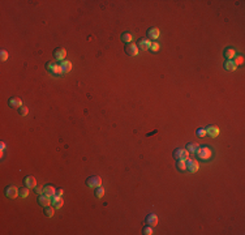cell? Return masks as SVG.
Wrapping results in <instances>:
<instances>
[{
	"label": "cell",
	"instance_id": "obj_32",
	"mask_svg": "<svg viewBox=\"0 0 245 235\" xmlns=\"http://www.w3.org/2000/svg\"><path fill=\"white\" fill-rule=\"evenodd\" d=\"M8 52L7 51H4V50H2V51H0V58H2V60H3V62H5V60H8Z\"/></svg>",
	"mask_w": 245,
	"mask_h": 235
},
{
	"label": "cell",
	"instance_id": "obj_3",
	"mask_svg": "<svg viewBox=\"0 0 245 235\" xmlns=\"http://www.w3.org/2000/svg\"><path fill=\"white\" fill-rule=\"evenodd\" d=\"M173 158H175L176 161H187L189 158V152L187 149H181V148H176L175 150L172 153Z\"/></svg>",
	"mask_w": 245,
	"mask_h": 235
},
{
	"label": "cell",
	"instance_id": "obj_26",
	"mask_svg": "<svg viewBox=\"0 0 245 235\" xmlns=\"http://www.w3.org/2000/svg\"><path fill=\"white\" fill-rule=\"evenodd\" d=\"M94 193H95V196L98 199H102L103 196H105V188H103V187H97L95 191H94Z\"/></svg>",
	"mask_w": 245,
	"mask_h": 235
},
{
	"label": "cell",
	"instance_id": "obj_28",
	"mask_svg": "<svg viewBox=\"0 0 245 235\" xmlns=\"http://www.w3.org/2000/svg\"><path fill=\"white\" fill-rule=\"evenodd\" d=\"M233 59H235V60H233V63H235L236 65H241V64L244 63V58H243L241 55H236Z\"/></svg>",
	"mask_w": 245,
	"mask_h": 235
},
{
	"label": "cell",
	"instance_id": "obj_35",
	"mask_svg": "<svg viewBox=\"0 0 245 235\" xmlns=\"http://www.w3.org/2000/svg\"><path fill=\"white\" fill-rule=\"evenodd\" d=\"M63 192H64V191L60 188V189H56V195L55 196H63Z\"/></svg>",
	"mask_w": 245,
	"mask_h": 235
},
{
	"label": "cell",
	"instance_id": "obj_31",
	"mask_svg": "<svg viewBox=\"0 0 245 235\" xmlns=\"http://www.w3.org/2000/svg\"><path fill=\"white\" fill-rule=\"evenodd\" d=\"M196 135H197L198 137H204V136H206V131H205V128H198L197 131H196Z\"/></svg>",
	"mask_w": 245,
	"mask_h": 235
},
{
	"label": "cell",
	"instance_id": "obj_29",
	"mask_svg": "<svg viewBox=\"0 0 245 235\" xmlns=\"http://www.w3.org/2000/svg\"><path fill=\"white\" fill-rule=\"evenodd\" d=\"M142 234H144V235H151V234H153V227H151V226L144 227V229H142Z\"/></svg>",
	"mask_w": 245,
	"mask_h": 235
},
{
	"label": "cell",
	"instance_id": "obj_16",
	"mask_svg": "<svg viewBox=\"0 0 245 235\" xmlns=\"http://www.w3.org/2000/svg\"><path fill=\"white\" fill-rule=\"evenodd\" d=\"M60 67L63 73H69L72 71V63L68 62V60H63V62H60Z\"/></svg>",
	"mask_w": 245,
	"mask_h": 235
},
{
	"label": "cell",
	"instance_id": "obj_18",
	"mask_svg": "<svg viewBox=\"0 0 245 235\" xmlns=\"http://www.w3.org/2000/svg\"><path fill=\"white\" fill-rule=\"evenodd\" d=\"M43 193H46V195H48V196H51V197H53V196L56 195V189L53 188L52 185L47 184V185H45V187H43Z\"/></svg>",
	"mask_w": 245,
	"mask_h": 235
},
{
	"label": "cell",
	"instance_id": "obj_10",
	"mask_svg": "<svg viewBox=\"0 0 245 235\" xmlns=\"http://www.w3.org/2000/svg\"><path fill=\"white\" fill-rule=\"evenodd\" d=\"M145 222L148 223V226H151V227H155L158 225V216L155 213H150V214L146 217Z\"/></svg>",
	"mask_w": 245,
	"mask_h": 235
},
{
	"label": "cell",
	"instance_id": "obj_13",
	"mask_svg": "<svg viewBox=\"0 0 245 235\" xmlns=\"http://www.w3.org/2000/svg\"><path fill=\"white\" fill-rule=\"evenodd\" d=\"M205 131H206V135L211 136V137H216L219 135V128L216 125H209V127L205 128Z\"/></svg>",
	"mask_w": 245,
	"mask_h": 235
},
{
	"label": "cell",
	"instance_id": "obj_5",
	"mask_svg": "<svg viewBox=\"0 0 245 235\" xmlns=\"http://www.w3.org/2000/svg\"><path fill=\"white\" fill-rule=\"evenodd\" d=\"M5 196L8 199H16L18 196V188L14 187V185H8L5 188Z\"/></svg>",
	"mask_w": 245,
	"mask_h": 235
},
{
	"label": "cell",
	"instance_id": "obj_25",
	"mask_svg": "<svg viewBox=\"0 0 245 235\" xmlns=\"http://www.w3.org/2000/svg\"><path fill=\"white\" fill-rule=\"evenodd\" d=\"M18 196L22 199H26L29 196V188L24 187V188H18Z\"/></svg>",
	"mask_w": 245,
	"mask_h": 235
},
{
	"label": "cell",
	"instance_id": "obj_7",
	"mask_svg": "<svg viewBox=\"0 0 245 235\" xmlns=\"http://www.w3.org/2000/svg\"><path fill=\"white\" fill-rule=\"evenodd\" d=\"M150 46H151V41L148 39V38H141L137 43V47L138 50H142V51H148L150 50Z\"/></svg>",
	"mask_w": 245,
	"mask_h": 235
},
{
	"label": "cell",
	"instance_id": "obj_34",
	"mask_svg": "<svg viewBox=\"0 0 245 235\" xmlns=\"http://www.w3.org/2000/svg\"><path fill=\"white\" fill-rule=\"evenodd\" d=\"M34 192L38 193V195H42V193H43V188H41V187H34Z\"/></svg>",
	"mask_w": 245,
	"mask_h": 235
},
{
	"label": "cell",
	"instance_id": "obj_30",
	"mask_svg": "<svg viewBox=\"0 0 245 235\" xmlns=\"http://www.w3.org/2000/svg\"><path fill=\"white\" fill-rule=\"evenodd\" d=\"M150 50L153 52H156L158 50H159V43L158 42H151V46H150Z\"/></svg>",
	"mask_w": 245,
	"mask_h": 235
},
{
	"label": "cell",
	"instance_id": "obj_22",
	"mask_svg": "<svg viewBox=\"0 0 245 235\" xmlns=\"http://www.w3.org/2000/svg\"><path fill=\"white\" fill-rule=\"evenodd\" d=\"M176 168L180 172H184L187 170V162L185 161H176Z\"/></svg>",
	"mask_w": 245,
	"mask_h": 235
},
{
	"label": "cell",
	"instance_id": "obj_24",
	"mask_svg": "<svg viewBox=\"0 0 245 235\" xmlns=\"http://www.w3.org/2000/svg\"><path fill=\"white\" fill-rule=\"evenodd\" d=\"M185 149H187L189 153H196V150L198 149V144H196V143H189V144H187V146H185Z\"/></svg>",
	"mask_w": 245,
	"mask_h": 235
},
{
	"label": "cell",
	"instance_id": "obj_6",
	"mask_svg": "<svg viewBox=\"0 0 245 235\" xmlns=\"http://www.w3.org/2000/svg\"><path fill=\"white\" fill-rule=\"evenodd\" d=\"M37 201H38V204L42 206H48L50 204H52V197L46 193H42V195H39V197H38Z\"/></svg>",
	"mask_w": 245,
	"mask_h": 235
},
{
	"label": "cell",
	"instance_id": "obj_33",
	"mask_svg": "<svg viewBox=\"0 0 245 235\" xmlns=\"http://www.w3.org/2000/svg\"><path fill=\"white\" fill-rule=\"evenodd\" d=\"M4 149H5V143L2 141V143H0V150H2V152H0V156H2V157L4 154Z\"/></svg>",
	"mask_w": 245,
	"mask_h": 235
},
{
	"label": "cell",
	"instance_id": "obj_27",
	"mask_svg": "<svg viewBox=\"0 0 245 235\" xmlns=\"http://www.w3.org/2000/svg\"><path fill=\"white\" fill-rule=\"evenodd\" d=\"M17 112H18L20 116H26V115H28V112H29V110H28V107L21 106V107L17 108Z\"/></svg>",
	"mask_w": 245,
	"mask_h": 235
},
{
	"label": "cell",
	"instance_id": "obj_11",
	"mask_svg": "<svg viewBox=\"0 0 245 235\" xmlns=\"http://www.w3.org/2000/svg\"><path fill=\"white\" fill-rule=\"evenodd\" d=\"M138 47L137 45H127L125 46V52H127V55L129 56H136L138 55Z\"/></svg>",
	"mask_w": 245,
	"mask_h": 235
},
{
	"label": "cell",
	"instance_id": "obj_14",
	"mask_svg": "<svg viewBox=\"0 0 245 235\" xmlns=\"http://www.w3.org/2000/svg\"><path fill=\"white\" fill-rule=\"evenodd\" d=\"M24 184H25V187H28L29 189L34 188V187H35V184H37L35 178H34V176H31V175L25 176V179H24Z\"/></svg>",
	"mask_w": 245,
	"mask_h": 235
},
{
	"label": "cell",
	"instance_id": "obj_12",
	"mask_svg": "<svg viewBox=\"0 0 245 235\" xmlns=\"http://www.w3.org/2000/svg\"><path fill=\"white\" fill-rule=\"evenodd\" d=\"M159 34H160V31H159V29H158V28H150L148 30V39L155 41V39L159 38Z\"/></svg>",
	"mask_w": 245,
	"mask_h": 235
},
{
	"label": "cell",
	"instance_id": "obj_1",
	"mask_svg": "<svg viewBox=\"0 0 245 235\" xmlns=\"http://www.w3.org/2000/svg\"><path fill=\"white\" fill-rule=\"evenodd\" d=\"M196 156H197L198 160H210L211 156H213V152L209 146H198V149L196 150Z\"/></svg>",
	"mask_w": 245,
	"mask_h": 235
},
{
	"label": "cell",
	"instance_id": "obj_19",
	"mask_svg": "<svg viewBox=\"0 0 245 235\" xmlns=\"http://www.w3.org/2000/svg\"><path fill=\"white\" fill-rule=\"evenodd\" d=\"M224 56H226V59L227 60H232L233 58L236 56V52H235V50H233V48H231V47H228V48H226L224 50Z\"/></svg>",
	"mask_w": 245,
	"mask_h": 235
},
{
	"label": "cell",
	"instance_id": "obj_8",
	"mask_svg": "<svg viewBox=\"0 0 245 235\" xmlns=\"http://www.w3.org/2000/svg\"><path fill=\"white\" fill-rule=\"evenodd\" d=\"M65 56H67V51H65V48H63V47L55 48V51H53V58H55L56 60L63 62V60L65 59Z\"/></svg>",
	"mask_w": 245,
	"mask_h": 235
},
{
	"label": "cell",
	"instance_id": "obj_17",
	"mask_svg": "<svg viewBox=\"0 0 245 235\" xmlns=\"http://www.w3.org/2000/svg\"><path fill=\"white\" fill-rule=\"evenodd\" d=\"M8 105L12 108H18V107L22 106V101H21L20 98H10V99L8 101Z\"/></svg>",
	"mask_w": 245,
	"mask_h": 235
},
{
	"label": "cell",
	"instance_id": "obj_21",
	"mask_svg": "<svg viewBox=\"0 0 245 235\" xmlns=\"http://www.w3.org/2000/svg\"><path fill=\"white\" fill-rule=\"evenodd\" d=\"M237 65L232 62V60H227V62L224 63V69L226 71H231V72H233V71H236Z\"/></svg>",
	"mask_w": 245,
	"mask_h": 235
},
{
	"label": "cell",
	"instance_id": "obj_15",
	"mask_svg": "<svg viewBox=\"0 0 245 235\" xmlns=\"http://www.w3.org/2000/svg\"><path fill=\"white\" fill-rule=\"evenodd\" d=\"M64 205V200L61 196H53L52 197V206L55 209H60V208Z\"/></svg>",
	"mask_w": 245,
	"mask_h": 235
},
{
	"label": "cell",
	"instance_id": "obj_20",
	"mask_svg": "<svg viewBox=\"0 0 245 235\" xmlns=\"http://www.w3.org/2000/svg\"><path fill=\"white\" fill-rule=\"evenodd\" d=\"M120 38H121V41L124 43H130V42H132V39H133V35L130 34L129 31H124V33H121Z\"/></svg>",
	"mask_w": 245,
	"mask_h": 235
},
{
	"label": "cell",
	"instance_id": "obj_2",
	"mask_svg": "<svg viewBox=\"0 0 245 235\" xmlns=\"http://www.w3.org/2000/svg\"><path fill=\"white\" fill-rule=\"evenodd\" d=\"M46 69H47L48 73H51L53 76L63 75V71H61L60 64H56V63H53V62H47L46 63Z\"/></svg>",
	"mask_w": 245,
	"mask_h": 235
},
{
	"label": "cell",
	"instance_id": "obj_4",
	"mask_svg": "<svg viewBox=\"0 0 245 235\" xmlns=\"http://www.w3.org/2000/svg\"><path fill=\"white\" fill-rule=\"evenodd\" d=\"M86 185H88L89 188H97V187H101L102 185V179L99 176H90L86 179Z\"/></svg>",
	"mask_w": 245,
	"mask_h": 235
},
{
	"label": "cell",
	"instance_id": "obj_9",
	"mask_svg": "<svg viewBox=\"0 0 245 235\" xmlns=\"http://www.w3.org/2000/svg\"><path fill=\"white\" fill-rule=\"evenodd\" d=\"M187 162V170L189 171V172H197L198 171V168H200V166H198V162L197 161H194V160H188L185 161Z\"/></svg>",
	"mask_w": 245,
	"mask_h": 235
},
{
	"label": "cell",
	"instance_id": "obj_23",
	"mask_svg": "<svg viewBox=\"0 0 245 235\" xmlns=\"http://www.w3.org/2000/svg\"><path fill=\"white\" fill-rule=\"evenodd\" d=\"M53 209H55V208H53V206H50V205H48V206H45V210H43V212H45V216L46 217H53V214H55V212H53Z\"/></svg>",
	"mask_w": 245,
	"mask_h": 235
}]
</instances>
